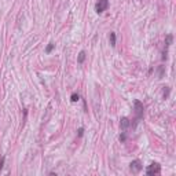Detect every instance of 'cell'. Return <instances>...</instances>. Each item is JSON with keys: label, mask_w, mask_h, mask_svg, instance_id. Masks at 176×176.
I'll return each mask as SVG.
<instances>
[{"label": "cell", "mask_w": 176, "mask_h": 176, "mask_svg": "<svg viewBox=\"0 0 176 176\" xmlns=\"http://www.w3.org/2000/svg\"><path fill=\"white\" fill-rule=\"evenodd\" d=\"M129 127H132V121L128 117H122L120 120V128H121V131H127Z\"/></svg>", "instance_id": "5b68a950"}, {"label": "cell", "mask_w": 176, "mask_h": 176, "mask_svg": "<svg viewBox=\"0 0 176 176\" xmlns=\"http://www.w3.org/2000/svg\"><path fill=\"white\" fill-rule=\"evenodd\" d=\"M125 134H124V132H122L121 135H120V140H121V142H125Z\"/></svg>", "instance_id": "7c38bea8"}, {"label": "cell", "mask_w": 176, "mask_h": 176, "mask_svg": "<svg viewBox=\"0 0 176 176\" xmlns=\"http://www.w3.org/2000/svg\"><path fill=\"white\" fill-rule=\"evenodd\" d=\"M84 61H85V52H84V51H80L79 58H77V62H79V63H83Z\"/></svg>", "instance_id": "8992f818"}, {"label": "cell", "mask_w": 176, "mask_h": 176, "mask_svg": "<svg viewBox=\"0 0 176 176\" xmlns=\"http://www.w3.org/2000/svg\"><path fill=\"white\" fill-rule=\"evenodd\" d=\"M165 88H167V89H164V98H167L168 95H169V88L168 87H165Z\"/></svg>", "instance_id": "8fae6325"}, {"label": "cell", "mask_w": 176, "mask_h": 176, "mask_svg": "<svg viewBox=\"0 0 176 176\" xmlns=\"http://www.w3.org/2000/svg\"><path fill=\"white\" fill-rule=\"evenodd\" d=\"M160 172H161V165H160V164H157V162H153L151 165H149V167H147V169H146V173H147V175H150V176L158 175Z\"/></svg>", "instance_id": "3957f363"}, {"label": "cell", "mask_w": 176, "mask_h": 176, "mask_svg": "<svg viewBox=\"0 0 176 176\" xmlns=\"http://www.w3.org/2000/svg\"><path fill=\"white\" fill-rule=\"evenodd\" d=\"M83 134H84V128H79V136L80 138L83 136Z\"/></svg>", "instance_id": "5bb4252c"}, {"label": "cell", "mask_w": 176, "mask_h": 176, "mask_svg": "<svg viewBox=\"0 0 176 176\" xmlns=\"http://www.w3.org/2000/svg\"><path fill=\"white\" fill-rule=\"evenodd\" d=\"M129 169L132 173H139V172L143 169V165L139 160H135V161H132V162L129 164Z\"/></svg>", "instance_id": "277c9868"}, {"label": "cell", "mask_w": 176, "mask_h": 176, "mask_svg": "<svg viewBox=\"0 0 176 176\" xmlns=\"http://www.w3.org/2000/svg\"><path fill=\"white\" fill-rule=\"evenodd\" d=\"M107 9H109V0H98L95 3V11L98 14H102Z\"/></svg>", "instance_id": "7a4b0ae2"}, {"label": "cell", "mask_w": 176, "mask_h": 176, "mask_svg": "<svg viewBox=\"0 0 176 176\" xmlns=\"http://www.w3.org/2000/svg\"><path fill=\"white\" fill-rule=\"evenodd\" d=\"M54 47H55V44H54V43H50V44L47 46V48H46V52H47V54H50L51 51L54 50Z\"/></svg>", "instance_id": "9c48e42d"}, {"label": "cell", "mask_w": 176, "mask_h": 176, "mask_svg": "<svg viewBox=\"0 0 176 176\" xmlns=\"http://www.w3.org/2000/svg\"><path fill=\"white\" fill-rule=\"evenodd\" d=\"M162 74H164V66H161V67H160V79H161V77H162Z\"/></svg>", "instance_id": "4fadbf2b"}, {"label": "cell", "mask_w": 176, "mask_h": 176, "mask_svg": "<svg viewBox=\"0 0 176 176\" xmlns=\"http://www.w3.org/2000/svg\"><path fill=\"white\" fill-rule=\"evenodd\" d=\"M4 161H6V157H1V160H0V171L3 169V165H4Z\"/></svg>", "instance_id": "30bf717a"}, {"label": "cell", "mask_w": 176, "mask_h": 176, "mask_svg": "<svg viewBox=\"0 0 176 176\" xmlns=\"http://www.w3.org/2000/svg\"><path fill=\"white\" fill-rule=\"evenodd\" d=\"M110 44L112 47H116V33L114 32H110Z\"/></svg>", "instance_id": "52a82bcc"}, {"label": "cell", "mask_w": 176, "mask_h": 176, "mask_svg": "<svg viewBox=\"0 0 176 176\" xmlns=\"http://www.w3.org/2000/svg\"><path fill=\"white\" fill-rule=\"evenodd\" d=\"M134 105H135V113H136V117H135V122H134V127L138 124L140 120L143 118V110H145V107H143V103L140 101H134Z\"/></svg>", "instance_id": "6da1fadb"}, {"label": "cell", "mask_w": 176, "mask_h": 176, "mask_svg": "<svg viewBox=\"0 0 176 176\" xmlns=\"http://www.w3.org/2000/svg\"><path fill=\"white\" fill-rule=\"evenodd\" d=\"M80 99V95L77 92H74V94H72V97H70V101L72 102H77Z\"/></svg>", "instance_id": "ba28073f"}]
</instances>
